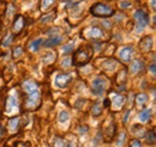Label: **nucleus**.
Listing matches in <instances>:
<instances>
[{
  "instance_id": "f257e3e1",
  "label": "nucleus",
  "mask_w": 156,
  "mask_h": 147,
  "mask_svg": "<svg viewBox=\"0 0 156 147\" xmlns=\"http://www.w3.org/2000/svg\"><path fill=\"white\" fill-rule=\"evenodd\" d=\"M90 13L98 18H108L114 15V11L111 6L102 2H98L90 7Z\"/></svg>"
},
{
  "instance_id": "f03ea898",
  "label": "nucleus",
  "mask_w": 156,
  "mask_h": 147,
  "mask_svg": "<svg viewBox=\"0 0 156 147\" xmlns=\"http://www.w3.org/2000/svg\"><path fill=\"white\" fill-rule=\"evenodd\" d=\"M135 17V20H136V32L137 34H140L145 30V28L149 25V16L145 11L143 10H137L133 15Z\"/></svg>"
},
{
  "instance_id": "7ed1b4c3",
  "label": "nucleus",
  "mask_w": 156,
  "mask_h": 147,
  "mask_svg": "<svg viewBox=\"0 0 156 147\" xmlns=\"http://www.w3.org/2000/svg\"><path fill=\"white\" fill-rule=\"evenodd\" d=\"M107 85H108L107 80H106L105 78H102V77H96V78L93 80V83H91L93 91H94L95 94H98V96L103 94V92L106 90Z\"/></svg>"
},
{
  "instance_id": "20e7f679",
  "label": "nucleus",
  "mask_w": 156,
  "mask_h": 147,
  "mask_svg": "<svg viewBox=\"0 0 156 147\" xmlns=\"http://www.w3.org/2000/svg\"><path fill=\"white\" fill-rule=\"evenodd\" d=\"M18 111H20V105H18L17 98L13 94H10L6 101V114L13 115V114H17Z\"/></svg>"
},
{
  "instance_id": "39448f33",
  "label": "nucleus",
  "mask_w": 156,
  "mask_h": 147,
  "mask_svg": "<svg viewBox=\"0 0 156 147\" xmlns=\"http://www.w3.org/2000/svg\"><path fill=\"white\" fill-rule=\"evenodd\" d=\"M89 59H90V53L87 49H80V50H78L77 54L75 55L73 61L77 63V66H82V65L87 63L89 61Z\"/></svg>"
},
{
  "instance_id": "423d86ee",
  "label": "nucleus",
  "mask_w": 156,
  "mask_h": 147,
  "mask_svg": "<svg viewBox=\"0 0 156 147\" xmlns=\"http://www.w3.org/2000/svg\"><path fill=\"white\" fill-rule=\"evenodd\" d=\"M40 103V91H34L28 93V101H27V107L28 108H35Z\"/></svg>"
},
{
  "instance_id": "0eeeda50",
  "label": "nucleus",
  "mask_w": 156,
  "mask_h": 147,
  "mask_svg": "<svg viewBox=\"0 0 156 147\" xmlns=\"http://www.w3.org/2000/svg\"><path fill=\"white\" fill-rule=\"evenodd\" d=\"M133 47L132 46H126V47H122L120 50H119V57L122 60V61H125V62H127V61H130L131 60V56L133 55Z\"/></svg>"
},
{
  "instance_id": "6e6552de",
  "label": "nucleus",
  "mask_w": 156,
  "mask_h": 147,
  "mask_svg": "<svg viewBox=\"0 0 156 147\" xmlns=\"http://www.w3.org/2000/svg\"><path fill=\"white\" fill-rule=\"evenodd\" d=\"M70 80H71V75H70V74H64V73L58 74V75L55 77V85H57L58 87H60V89L66 87Z\"/></svg>"
},
{
  "instance_id": "1a4fd4ad",
  "label": "nucleus",
  "mask_w": 156,
  "mask_h": 147,
  "mask_svg": "<svg viewBox=\"0 0 156 147\" xmlns=\"http://www.w3.org/2000/svg\"><path fill=\"white\" fill-rule=\"evenodd\" d=\"M62 36H59V35H55V36H52L49 37L48 39H46L44 42H43V46L46 47V48H51V47H55V46H58L60 44L61 42H62Z\"/></svg>"
},
{
  "instance_id": "9d476101",
  "label": "nucleus",
  "mask_w": 156,
  "mask_h": 147,
  "mask_svg": "<svg viewBox=\"0 0 156 147\" xmlns=\"http://www.w3.org/2000/svg\"><path fill=\"white\" fill-rule=\"evenodd\" d=\"M125 103V97L120 96V94H113V99H112V107L114 110H119L122 108Z\"/></svg>"
},
{
  "instance_id": "9b49d317",
  "label": "nucleus",
  "mask_w": 156,
  "mask_h": 147,
  "mask_svg": "<svg viewBox=\"0 0 156 147\" xmlns=\"http://www.w3.org/2000/svg\"><path fill=\"white\" fill-rule=\"evenodd\" d=\"M151 44H153V38L150 36H145L140 39V42H139V48H140L142 50H144V52H148V50H150Z\"/></svg>"
},
{
  "instance_id": "f8f14e48",
  "label": "nucleus",
  "mask_w": 156,
  "mask_h": 147,
  "mask_svg": "<svg viewBox=\"0 0 156 147\" xmlns=\"http://www.w3.org/2000/svg\"><path fill=\"white\" fill-rule=\"evenodd\" d=\"M23 89L27 91V93H30V92H34V91H37L39 90V86L35 81L33 80H27L23 83Z\"/></svg>"
},
{
  "instance_id": "ddd939ff",
  "label": "nucleus",
  "mask_w": 156,
  "mask_h": 147,
  "mask_svg": "<svg viewBox=\"0 0 156 147\" xmlns=\"http://www.w3.org/2000/svg\"><path fill=\"white\" fill-rule=\"evenodd\" d=\"M42 44H43V39H42V38H36V39H34V41L29 44V49H30L33 53H36V52L40 50V48H41Z\"/></svg>"
},
{
  "instance_id": "4468645a",
  "label": "nucleus",
  "mask_w": 156,
  "mask_h": 147,
  "mask_svg": "<svg viewBox=\"0 0 156 147\" xmlns=\"http://www.w3.org/2000/svg\"><path fill=\"white\" fill-rule=\"evenodd\" d=\"M88 37L89 38H100V37H102V30L100 29V28H98V26H93L89 31H88Z\"/></svg>"
},
{
  "instance_id": "2eb2a0df",
  "label": "nucleus",
  "mask_w": 156,
  "mask_h": 147,
  "mask_svg": "<svg viewBox=\"0 0 156 147\" xmlns=\"http://www.w3.org/2000/svg\"><path fill=\"white\" fill-rule=\"evenodd\" d=\"M143 67V61L140 60H133L131 62V66H130V72L132 74H136L138 71H140Z\"/></svg>"
},
{
  "instance_id": "dca6fc26",
  "label": "nucleus",
  "mask_w": 156,
  "mask_h": 147,
  "mask_svg": "<svg viewBox=\"0 0 156 147\" xmlns=\"http://www.w3.org/2000/svg\"><path fill=\"white\" fill-rule=\"evenodd\" d=\"M150 117H151V109L150 108L144 109L143 111H140V114H139V121L143 122V123L148 122L150 120Z\"/></svg>"
},
{
  "instance_id": "f3484780",
  "label": "nucleus",
  "mask_w": 156,
  "mask_h": 147,
  "mask_svg": "<svg viewBox=\"0 0 156 147\" xmlns=\"http://www.w3.org/2000/svg\"><path fill=\"white\" fill-rule=\"evenodd\" d=\"M115 67H117V61L113 60V59H108L103 62V68L109 71V72H113L115 70Z\"/></svg>"
},
{
  "instance_id": "a211bd4d",
  "label": "nucleus",
  "mask_w": 156,
  "mask_h": 147,
  "mask_svg": "<svg viewBox=\"0 0 156 147\" xmlns=\"http://www.w3.org/2000/svg\"><path fill=\"white\" fill-rule=\"evenodd\" d=\"M23 26H24V18L22 16H18L17 19L15 20V23H13V31L15 32H20V30L23 29Z\"/></svg>"
},
{
  "instance_id": "6ab92c4d",
  "label": "nucleus",
  "mask_w": 156,
  "mask_h": 147,
  "mask_svg": "<svg viewBox=\"0 0 156 147\" xmlns=\"http://www.w3.org/2000/svg\"><path fill=\"white\" fill-rule=\"evenodd\" d=\"M18 126H20V117H13L9 122V130L11 133H15L17 130V128H18Z\"/></svg>"
},
{
  "instance_id": "aec40b11",
  "label": "nucleus",
  "mask_w": 156,
  "mask_h": 147,
  "mask_svg": "<svg viewBox=\"0 0 156 147\" xmlns=\"http://www.w3.org/2000/svg\"><path fill=\"white\" fill-rule=\"evenodd\" d=\"M42 62L43 63H49V62H53L54 60H55V53H53V52H48V53H46L44 56H42Z\"/></svg>"
},
{
  "instance_id": "412c9836",
  "label": "nucleus",
  "mask_w": 156,
  "mask_h": 147,
  "mask_svg": "<svg viewBox=\"0 0 156 147\" xmlns=\"http://www.w3.org/2000/svg\"><path fill=\"white\" fill-rule=\"evenodd\" d=\"M70 120V114L67 112L66 110H62L59 112V116H58V121L60 123H65Z\"/></svg>"
},
{
  "instance_id": "4be33fe9",
  "label": "nucleus",
  "mask_w": 156,
  "mask_h": 147,
  "mask_svg": "<svg viewBox=\"0 0 156 147\" xmlns=\"http://www.w3.org/2000/svg\"><path fill=\"white\" fill-rule=\"evenodd\" d=\"M102 104L98 102V103H95L94 105H93V108H91V114H93V116H98V115H101V112H102Z\"/></svg>"
},
{
  "instance_id": "5701e85b",
  "label": "nucleus",
  "mask_w": 156,
  "mask_h": 147,
  "mask_svg": "<svg viewBox=\"0 0 156 147\" xmlns=\"http://www.w3.org/2000/svg\"><path fill=\"white\" fill-rule=\"evenodd\" d=\"M147 101H148V96H147L145 93H139V94L136 97V103L139 105V107L143 105V104H145Z\"/></svg>"
},
{
  "instance_id": "b1692460",
  "label": "nucleus",
  "mask_w": 156,
  "mask_h": 147,
  "mask_svg": "<svg viewBox=\"0 0 156 147\" xmlns=\"http://www.w3.org/2000/svg\"><path fill=\"white\" fill-rule=\"evenodd\" d=\"M73 48H75V41L67 43L66 46H64L62 49H61V52H62V54H69V53H71L73 50Z\"/></svg>"
},
{
  "instance_id": "393cba45",
  "label": "nucleus",
  "mask_w": 156,
  "mask_h": 147,
  "mask_svg": "<svg viewBox=\"0 0 156 147\" xmlns=\"http://www.w3.org/2000/svg\"><path fill=\"white\" fill-rule=\"evenodd\" d=\"M55 17V13L54 12H52V13H49V15H46V16H43L42 18H41V23H49V22H52L53 19Z\"/></svg>"
},
{
  "instance_id": "a878e982",
  "label": "nucleus",
  "mask_w": 156,
  "mask_h": 147,
  "mask_svg": "<svg viewBox=\"0 0 156 147\" xmlns=\"http://www.w3.org/2000/svg\"><path fill=\"white\" fill-rule=\"evenodd\" d=\"M125 139H126V135H125V133H120V134H119V136H118L117 146L118 147L122 146V145H124V142H125Z\"/></svg>"
},
{
  "instance_id": "bb28decb",
  "label": "nucleus",
  "mask_w": 156,
  "mask_h": 147,
  "mask_svg": "<svg viewBox=\"0 0 156 147\" xmlns=\"http://www.w3.org/2000/svg\"><path fill=\"white\" fill-rule=\"evenodd\" d=\"M53 4H54V1H52V0L42 1V2H41V9H42L43 11H46V10H48V9H49V6H52Z\"/></svg>"
},
{
  "instance_id": "cd10ccee",
  "label": "nucleus",
  "mask_w": 156,
  "mask_h": 147,
  "mask_svg": "<svg viewBox=\"0 0 156 147\" xmlns=\"http://www.w3.org/2000/svg\"><path fill=\"white\" fill-rule=\"evenodd\" d=\"M147 142L148 144H154L155 142V133H154V130H151V132L148 133V135H147Z\"/></svg>"
},
{
  "instance_id": "c85d7f7f",
  "label": "nucleus",
  "mask_w": 156,
  "mask_h": 147,
  "mask_svg": "<svg viewBox=\"0 0 156 147\" xmlns=\"http://www.w3.org/2000/svg\"><path fill=\"white\" fill-rule=\"evenodd\" d=\"M71 63H72V59H71V57H65V59L61 61V66H62L64 68H69V67L71 66Z\"/></svg>"
},
{
  "instance_id": "c756f323",
  "label": "nucleus",
  "mask_w": 156,
  "mask_h": 147,
  "mask_svg": "<svg viewBox=\"0 0 156 147\" xmlns=\"http://www.w3.org/2000/svg\"><path fill=\"white\" fill-rule=\"evenodd\" d=\"M20 55H23V48L22 47H16L13 49V56L15 57H20Z\"/></svg>"
},
{
  "instance_id": "7c9ffc66",
  "label": "nucleus",
  "mask_w": 156,
  "mask_h": 147,
  "mask_svg": "<svg viewBox=\"0 0 156 147\" xmlns=\"http://www.w3.org/2000/svg\"><path fill=\"white\" fill-rule=\"evenodd\" d=\"M65 141L62 140V139H59V138H55V140H54V146L55 147H65Z\"/></svg>"
},
{
  "instance_id": "2f4dec72",
  "label": "nucleus",
  "mask_w": 156,
  "mask_h": 147,
  "mask_svg": "<svg viewBox=\"0 0 156 147\" xmlns=\"http://www.w3.org/2000/svg\"><path fill=\"white\" fill-rule=\"evenodd\" d=\"M12 38H13V37H12V35H9V36H7L5 39H4V41H2V46H4V47L10 46V44H11V42H12Z\"/></svg>"
},
{
  "instance_id": "473e14b6",
  "label": "nucleus",
  "mask_w": 156,
  "mask_h": 147,
  "mask_svg": "<svg viewBox=\"0 0 156 147\" xmlns=\"http://www.w3.org/2000/svg\"><path fill=\"white\" fill-rule=\"evenodd\" d=\"M13 12H15V7H13L12 5H9V7H7V12H6V16H7L9 18H11V17H12V15H13Z\"/></svg>"
},
{
  "instance_id": "72a5a7b5",
  "label": "nucleus",
  "mask_w": 156,
  "mask_h": 147,
  "mask_svg": "<svg viewBox=\"0 0 156 147\" xmlns=\"http://www.w3.org/2000/svg\"><path fill=\"white\" fill-rule=\"evenodd\" d=\"M88 127H87V126H79V127H78V133H79V134H85V133H87V132H88Z\"/></svg>"
},
{
  "instance_id": "f704fd0d",
  "label": "nucleus",
  "mask_w": 156,
  "mask_h": 147,
  "mask_svg": "<svg viewBox=\"0 0 156 147\" xmlns=\"http://www.w3.org/2000/svg\"><path fill=\"white\" fill-rule=\"evenodd\" d=\"M119 5H120V7H122V9H127V7L131 6V2H130V1H121Z\"/></svg>"
},
{
  "instance_id": "c9c22d12",
  "label": "nucleus",
  "mask_w": 156,
  "mask_h": 147,
  "mask_svg": "<svg viewBox=\"0 0 156 147\" xmlns=\"http://www.w3.org/2000/svg\"><path fill=\"white\" fill-rule=\"evenodd\" d=\"M131 147H142V145H140V142H139L138 140H132Z\"/></svg>"
},
{
  "instance_id": "e433bc0d",
  "label": "nucleus",
  "mask_w": 156,
  "mask_h": 147,
  "mask_svg": "<svg viewBox=\"0 0 156 147\" xmlns=\"http://www.w3.org/2000/svg\"><path fill=\"white\" fill-rule=\"evenodd\" d=\"M149 71L151 72V74L153 75H155V73H156V67H155V63H153V65H150L149 66Z\"/></svg>"
},
{
  "instance_id": "4c0bfd02",
  "label": "nucleus",
  "mask_w": 156,
  "mask_h": 147,
  "mask_svg": "<svg viewBox=\"0 0 156 147\" xmlns=\"http://www.w3.org/2000/svg\"><path fill=\"white\" fill-rule=\"evenodd\" d=\"M65 147H75V142L73 141H69L65 144Z\"/></svg>"
},
{
  "instance_id": "58836bf2",
  "label": "nucleus",
  "mask_w": 156,
  "mask_h": 147,
  "mask_svg": "<svg viewBox=\"0 0 156 147\" xmlns=\"http://www.w3.org/2000/svg\"><path fill=\"white\" fill-rule=\"evenodd\" d=\"M129 115H130V111H126V115H125V117H124V122H127V117H129Z\"/></svg>"
},
{
  "instance_id": "ea45409f",
  "label": "nucleus",
  "mask_w": 156,
  "mask_h": 147,
  "mask_svg": "<svg viewBox=\"0 0 156 147\" xmlns=\"http://www.w3.org/2000/svg\"><path fill=\"white\" fill-rule=\"evenodd\" d=\"M151 6H153V9L155 10V1H151Z\"/></svg>"
},
{
  "instance_id": "a19ab883",
  "label": "nucleus",
  "mask_w": 156,
  "mask_h": 147,
  "mask_svg": "<svg viewBox=\"0 0 156 147\" xmlns=\"http://www.w3.org/2000/svg\"><path fill=\"white\" fill-rule=\"evenodd\" d=\"M1 135H2V128L0 127V138H1Z\"/></svg>"
}]
</instances>
